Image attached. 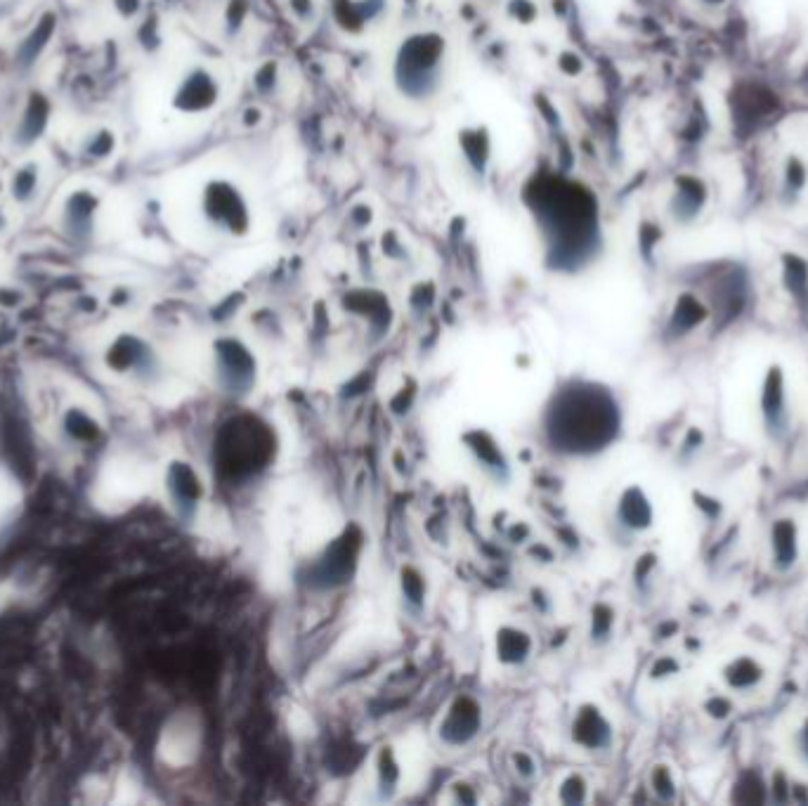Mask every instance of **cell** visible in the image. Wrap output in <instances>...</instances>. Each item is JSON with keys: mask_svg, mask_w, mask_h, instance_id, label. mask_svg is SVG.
I'll list each match as a JSON object with an SVG mask.
<instances>
[{"mask_svg": "<svg viewBox=\"0 0 808 806\" xmlns=\"http://www.w3.org/2000/svg\"><path fill=\"white\" fill-rule=\"evenodd\" d=\"M768 802L775 804L792 802V780L787 778L783 771H775L773 778L768 780Z\"/></svg>", "mask_w": 808, "mask_h": 806, "instance_id": "19", "label": "cell"}, {"mask_svg": "<svg viewBox=\"0 0 808 806\" xmlns=\"http://www.w3.org/2000/svg\"><path fill=\"white\" fill-rule=\"evenodd\" d=\"M697 5H700L702 10H709V12H719L728 5V0H697Z\"/></svg>", "mask_w": 808, "mask_h": 806, "instance_id": "26", "label": "cell"}, {"mask_svg": "<svg viewBox=\"0 0 808 806\" xmlns=\"http://www.w3.org/2000/svg\"><path fill=\"white\" fill-rule=\"evenodd\" d=\"M617 520L624 530L631 532V535H641V532H648L653 528L655 520L653 502L645 497L641 487H629V490L622 494V499H619L617 504Z\"/></svg>", "mask_w": 808, "mask_h": 806, "instance_id": "13", "label": "cell"}, {"mask_svg": "<svg viewBox=\"0 0 808 806\" xmlns=\"http://www.w3.org/2000/svg\"><path fill=\"white\" fill-rule=\"evenodd\" d=\"M197 216L208 230L223 237H246L256 223L251 194L230 175H211L199 185Z\"/></svg>", "mask_w": 808, "mask_h": 806, "instance_id": "3", "label": "cell"}, {"mask_svg": "<svg viewBox=\"0 0 808 806\" xmlns=\"http://www.w3.org/2000/svg\"><path fill=\"white\" fill-rule=\"evenodd\" d=\"M100 201L97 194L90 190H74L67 194V199L60 206V225L71 239H88L95 232V218Z\"/></svg>", "mask_w": 808, "mask_h": 806, "instance_id": "9", "label": "cell"}, {"mask_svg": "<svg viewBox=\"0 0 808 806\" xmlns=\"http://www.w3.org/2000/svg\"><path fill=\"white\" fill-rule=\"evenodd\" d=\"M622 426V412L615 395L608 388L572 386L560 395L558 409H553L556 438L570 452H601L617 438Z\"/></svg>", "mask_w": 808, "mask_h": 806, "instance_id": "1", "label": "cell"}, {"mask_svg": "<svg viewBox=\"0 0 808 806\" xmlns=\"http://www.w3.org/2000/svg\"><path fill=\"white\" fill-rule=\"evenodd\" d=\"M709 206V185L700 175L681 173L671 182L667 213L674 225L690 227L705 216Z\"/></svg>", "mask_w": 808, "mask_h": 806, "instance_id": "6", "label": "cell"}, {"mask_svg": "<svg viewBox=\"0 0 808 806\" xmlns=\"http://www.w3.org/2000/svg\"><path fill=\"white\" fill-rule=\"evenodd\" d=\"M5 225H8V218H5L3 206H0V230H5Z\"/></svg>", "mask_w": 808, "mask_h": 806, "instance_id": "27", "label": "cell"}, {"mask_svg": "<svg viewBox=\"0 0 808 806\" xmlns=\"http://www.w3.org/2000/svg\"><path fill=\"white\" fill-rule=\"evenodd\" d=\"M449 45L440 31L419 29L404 36L390 60V81L407 102L426 104L438 97L447 76Z\"/></svg>", "mask_w": 808, "mask_h": 806, "instance_id": "2", "label": "cell"}, {"mask_svg": "<svg viewBox=\"0 0 808 806\" xmlns=\"http://www.w3.org/2000/svg\"><path fill=\"white\" fill-rule=\"evenodd\" d=\"M759 412L768 440L775 442V445L785 442L792 426V409H790V395H787L785 372L780 364H771L764 376V383H761Z\"/></svg>", "mask_w": 808, "mask_h": 806, "instance_id": "5", "label": "cell"}, {"mask_svg": "<svg viewBox=\"0 0 808 806\" xmlns=\"http://www.w3.org/2000/svg\"><path fill=\"white\" fill-rule=\"evenodd\" d=\"M648 790L653 792V797L657 799V802H664V804L679 802V797H681V788H679V780H676V773L669 764H664V762L655 764L653 769H650Z\"/></svg>", "mask_w": 808, "mask_h": 806, "instance_id": "18", "label": "cell"}, {"mask_svg": "<svg viewBox=\"0 0 808 806\" xmlns=\"http://www.w3.org/2000/svg\"><path fill=\"white\" fill-rule=\"evenodd\" d=\"M783 282L801 317L808 320V265L799 256H785Z\"/></svg>", "mask_w": 808, "mask_h": 806, "instance_id": "16", "label": "cell"}, {"mask_svg": "<svg viewBox=\"0 0 808 806\" xmlns=\"http://www.w3.org/2000/svg\"><path fill=\"white\" fill-rule=\"evenodd\" d=\"M480 726V707L473 698H461L449 707L445 726H442V738L452 745H466L475 738Z\"/></svg>", "mask_w": 808, "mask_h": 806, "instance_id": "12", "label": "cell"}, {"mask_svg": "<svg viewBox=\"0 0 808 806\" xmlns=\"http://www.w3.org/2000/svg\"><path fill=\"white\" fill-rule=\"evenodd\" d=\"M594 622H596V636L598 639H605V636L610 634L612 622H615V613H612L608 606H598L594 613Z\"/></svg>", "mask_w": 808, "mask_h": 806, "instance_id": "23", "label": "cell"}, {"mask_svg": "<svg viewBox=\"0 0 808 806\" xmlns=\"http://www.w3.org/2000/svg\"><path fill=\"white\" fill-rule=\"evenodd\" d=\"M679 662L676 660H671V658H662L660 662H657V665L653 667V679H657V676H669V674H676L679 672Z\"/></svg>", "mask_w": 808, "mask_h": 806, "instance_id": "25", "label": "cell"}, {"mask_svg": "<svg viewBox=\"0 0 808 806\" xmlns=\"http://www.w3.org/2000/svg\"><path fill=\"white\" fill-rule=\"evenodd\" d=\"M733 802L738 804H766L768 802V783L759 771H742L733 783Z\"/></svg>", "mask_w": 808, "mask_h": 806, "instance_id": "17", "label": "cell"}, {"mask_svg": "<svg viewBox=\"0 0 808 806\" xmlns=\"http://www.w3.org/2000/svg\"><path fill=\"white\" fill-rule=\"evenodd\" d=\"M43 187V173L41 164L38 161H24L22 166H17L10 175L8 190L10 197L17 206H31L38 199V192Z\"/></svg>", "mask_w": 808, "mask_h": 806, "instance_id": "15", "label": "cell"}, {"mask_svg": "<svg viewBox=\"0 0 808 806\" xmlns=\"http://www.w3.org/2000/svg\"><path fill=\"white\" fill-rule=\"evenodd\" d=\"M801 544H799V525L790 516L775 518L768 528V561H771L773 572L778 575H790L799 565Z\"/></svg>", "mask_w": 808, "mask_h": 806, "instance_id": "7", "label": "cell"}, {"mask_svg": "<svg viewBox=\"0 0 808 806\" xmlns=\"http://www.w3.org/2000/svg\"><path fill=\"white\" fill-rule=\"evenodd\" d=\"M806 624H808V620H806Z\"/></svg>", "mask_w": 808, "mask_h": 806, "instance_id": "28", "label": "cell"}, {"mask_svg": "<svg viewBox=\"0 0 808 806\" xmlns=\"http://www.w3.org/2000/svg\"><path fill=\"white\" fill-rule=\"evenodd\" d=\"M289 8L301 22H315L317 17L315 0H289Z\"/></svg>", "mask_w": 808, "mask_h": 806, "instance_id": "24", "label": "cell"}, {"mask_svg": "<svg viewBox=\"0 0 808 806\" xmlns=\"http://www.w3.org/2000/svg\"><path fill=\"white\" fill-rule=\"evenodd\" d=\"M792 747H794V757L799 759V764L808 769V717L801 721L797 731L792 736Z\"/></svg>", "mask_w": 808, "mask_h": 806, "instance_id": "22", "label": "cell"}, {"mask_svg": "<svg viewBox=\"0 0 808 806\" xmlns=\"http://www.w3.org/2000/svg\"><path fill=\"white\" fill-rule=\"evenodd\" d=\"M808 187V164L801 159L799 154H787L783 159V166H780V178H778V201L785 208L797 206L801 197L806 194Z\"/></svg>", "mask_w": 808, "mask_h": 806, "instance_id": "14", "label": "cell"}, {"mask_svg": "<svg viewBox=\"0 0 808 806\" xmlns=\"http://www.w3.org/2000/svg\"><path fill=\"white\" fill-rule=\"evenodd\" d=\"M705 712L709 719L726 721L733 714V702L731 698H726V695H712V698L705 702Z\"/></svg>", "mask_w": 808, "mask_h": 806, "instance_id": "21", "label": "cell"}, {"mask_svg": "<svg viewBox=\"0 0 808 806\" xmlns=\"http://www.w3.org/2000/svg\"><path fill=\"white\" fill-rule=\"evenodd\" d=\"M223 97V83L206 64H194L175 83L171 104L175 112L185 116H206L218 107Z\"/></svg>", "mask_w": 808, "mask_h": 806, "instance_id": "4", "label": "cell"}, {"mask_svg": "<svg viewBox=\"0 0 808 806\" xmlns=\"http://www.w3.org/2000/svg\"><path fill=\"white\" fill-rule=\"evenodd\" d=\"M768 676V669L764 667V662L754 655H735L733 660H728L721 669V681L728 691L735 695H749L754 691H759L764 686Z\"/></svg>", "mask_w": 808, "mask_h": 806, "instance_id": "11", "label": "cell"}, {"mask_svg": "<svg viewBox=\"0 0 808 806\" xmlns=\"http://www.w3.org/2000/svg\"><path fill=\"white\" fill-rule=\"evenodd\" d=\"M705 445H707L705 431H702L700 426H690L688 433H686V438H683V442H681V450H679L681 459L683 461H693L697 454L705 450Z\"/></svg>", "mask_w": 808, "mask_h": 806, "instance_id": "20", "label": "cell"}, {"mask_svg": "<svg viewBox=\"0 0 808 806\" xmlns=\"http://www.w3.org/2000/svg\"><path fill=\"white\" fill-rule=\"evenodd\" d=\"M572 736L589 752H608L615 743V731H612L610 719L594 705H586L579 710L575 724H572Z\"/></svg>", "mask_w": 808, "mask_h": 806, "instance_id": "10", "label": "cell"}, {"mask_svg": "<svg viewBox=\"0 0 808 806\" xmlns=\"http://www.w3.org/2000/svg\"><path fill=\"white\" fill-rule=\"evenodd\" d=\"M709 320H712V308L693 291H681L669 310L664 334L671 341H681V338H688L697 329L705 327Z\"/></svg>", "mask_w": 808, "mask_h": 806, "instance_id": "8", "label": "cell"}]
</instances>
